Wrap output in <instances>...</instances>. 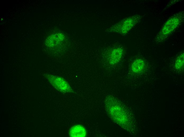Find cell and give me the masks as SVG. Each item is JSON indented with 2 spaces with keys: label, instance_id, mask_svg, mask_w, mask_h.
<instances>
[{
  "label": "cell",
  "instance_id": "6da1fadb",
  "mask_svg": "<svg viewBox=\"0 0 184 137\" xmlns=\"http://www.w3.org/2000/svg\"><path fill=\"white\" fill-rule=\"evenodd\" d=\"M183 18V12L176 13L169 18L157 34L156 38V41L162 42L167 38L182 22Z\"/></svg>",
  "mask_w": 184,
  "mask_h": 137
},
{
  "label": "cell",
  "instance_id": "7a4b0ae2",
  "mask_svg": "<svg viewBox=\"0 0 184 137\" xmlns=\"http://www.w3.org/2000/svg\"><path fill=\"white\" fill-rule=\"evenodd\" d=\"M45 76L51 85L58 91L63 93L74 92L68 82L62 77L46 74Z\"/></svg>",
  "mask_w": 184,
  "mask_h": 137
},
{
  "label": "cell",
  "instance_id": "3957f363",
  "mask_svg": "<svg viewBox=\"0 0 184 137\" xmlns=\"http://www.w3.org/2000/svg\"><path fill=\"white\" fill-rule=\"evenodd\" d=\"M142 18L140 15H135L128 17L123 20L119 26V33L122 34L127 33L136 24L141 20Z\"/></svg>",
  "mask_w": 184,
  "mask_h": 137
},
{
  "label": "cell",
  "instance_id": "277c9868",
  "mask_svg": "<svg viewBox=\"0 0 184 137\" xmlns=\"http://www.w3.org/2000/svg\"><path fill=\"white\" fill-rule=\"evenodd\" d=\"M69 135L72 137H84L87 134V131L85 127L80 125L72 126L69 132Z\"/></svg>",
  "mask_w": 184,
  "mask_h": 137
},
{
  "label": "cell",
  "instance_id": "5b68a950",
  "mask_svg": "<svg viewBox=\"0 0 184 137\" xmlns=\"http://www.w3.org/2000/svg\"><path fill=\"white\" fill-rule=\"evenodd\" d=\"M123 54V50L121 48H117L112 52L109 58L110 63L115 64L120 60Z\"/></svg>",
  "mask_w": 184,
  "mask_h": 137
},
{
  "label": "cell",
  "instance_id": "8992f818",
  "mask_svg": "<svg viewBox=\"0 0 184 137\" xmlns=\"http://www.w3.org/2000/svg\"><path fill=\"white\" fill-rule=\"evenodd\" d=\"M131 67L134 72L140 73L143 71L145 68V62L142 59H136L132 63Z\"/></svg>",
  "mask_w": 184,
  "mask_h": 137
},
{
  "label": "cell",
  "instance_id": "52a82bcc",
  "mask_svg": "<svg viewBox=\"0 0 184 137\" xmlns=\"http://www.w3.org/2000/svg\"><path fill=\"white\" fill-rule=\"evenodd\" d=\"M184 53H181L176 58L174 67L176 70L178 71H183L184 68Z\"/></svg>",
  "mask_w": 184,
  "mask_h": 137
}]
</instances>
